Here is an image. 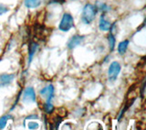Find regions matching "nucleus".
<instances>
[{"mask_svg": "<svg viewBox=\"0 0 146 130\" xmlns=\"http://www.w3.org/2000/svg\"><path fill=\"white\" fill-rule=\"evenodd\" d=\"M97 7L92 4H86L81 13V21L85 25H90L95 19L96 15H97Z\"/></svg>", "mask_w": 146, "mask_h": 130, "instance_id": "f257e3e1", "label": "nucleus"}, {"mask_svg": "<svg viewBox=\"0 0 146 130\" xmlns=\"http://www.w3.org/2000/svg\"><path fill=\"white\" fill-rule=\"evenodd\" d=\"M74 27V17L70 13L63 14L62 18L58 24V29L62 32H68Z\"/></svg>", "mask_w": 146, "mask_h": 130, "instance_id": "f03ea898", "label": "nucleus"}, {"mask_svg": "<svg viewBox=\"0 0 146 130\" xmlns=\"http://www.w3.org/2000/svg\"><path fill=\"white\" fill-rule=\"evenodd\" d=\"M121 71V64L118 62H112L110 64V67L108 69V80L111 82H114L119 76Z\"/></svg>", "mask_w": 146, "mask_h": 130, "instance_id": "7ed1b4c3", "label": "nucleus"}, {"mask_svg": "<svg viewBox=\"0 0 146 130\" xmlns=\"http://www.w3.org/2000/svg\"><path fill=\"white\" fill-rule=\"evenodd\" d=\"M22 102L24 104H32L36 100V94L33 87H27L22 91Z\"/></svg>", "mask_w": 146, "mask_h": 130, "instance_id": "20e7f679", "label": "nucleus"}, {"mask_svg": "<svg viewBox=\"0 0 146 130\" xmlns=\"http://www.w3.org/2000/svg\"><path fill=\"white\" fill-rule=\"evenodd\" d=\"M39 94L42 98L46 100V102H51L55 94V88L53 84H48V86L42 88L39 91Z\"/></svg>", "mask_w": 146, "mask_h": 130, "instance_id": "39448f33", "label": "nucleus"}, {"mask_svg": "<svg viewBox=\"0 0 146 130\" xmlns=\"http://www.w3.org/2000/svg\"><path fill=\"white\" fill-rule=\"evenodd\" d=\"M85 40V37L82 36V35H74L72 36L71 38L68 40L67 42V47L68 50H74L75 48H77L78 46L81 45L83 43V41Z\"/></svg>", "mask_w": 146, "mask_h": 130, "instance_id": "423d86ee", "label": "nucleus"}, {"mask_svg": "<svg viewBox=\"0 0 146 130\" xmlns=\"http://www.w3.org/2000/svg\"><path fill=\"white\" fill-rule=\"evenodd\" d=\"M39 49V44L36 41L32 40L29 44V57H27V67L30 66V64L34 59V56L38 52Z\"/></svg>", "mask_w": 146, "mask_h": 130, "instance_id": "0eeeda50", "label": "nucleus"}, {"mask_svg": "<svg viewBox=\"0 0 146 130\" xmlns=\"http://www.w3.org/2000/svg\"><path fill=\"white\" fill-rule=\"evenodd\" d=\"M16 78L15 73H2L0 74V88L9 86Z\"/></svg>", "mask_w": 146, "mask_h": 130, "instance_id": "6e6552de", "label": "nucleus"}, {"mask_svg": "<svg viewBox=\"0 0 146 130\" xmlns=\"http://www.w3.org/2000/svg\"><path fill=\"white\" fill-rule=\"evenodd\" d=\"M33 32L36 37H38L39 40H44L43 38L46 37V27L44 25L36 23L33 27Z\"/></svg>", "mask_w": 146, "mask_h": 130, "instance_id": "1a4fd4ad", "label": "nucleus"}, {"mask_svg": "<svg viewBox=\"0 0 146 130\" xmlns=\"http://www.w3.org/2000/svg\"><path fill=\"white\" fill-rule=\"evenodd\" d=\"M111 27V23L108 21L105 17V14H102L99 20V29L102 31H108Z\"/></svg>", "mask_w": 146, "mask_h": 130, "instance_id": "9d476101", "label": "nucleus"}, {"mask_svg": "<svg viewBox=\"0 0 146 130\" xmlns=\"http://www.w3.org/2000/svg\"><path fill=\"white\" fill-rule=\"evenodd\" d=\"M134 101H135V98H133V99H130L129 102H126V104H125L124 106H123V107L121 109L120 113H119L118 117H117V121H118V122H121V120L122 119L123 115H124V114L127 112V110L129 109V108L131 107V106L132 105V104L134 103Z\"/></svg>", "mask_w": 146, "mask_h": 130, "instance_id": "9b49d317", "label": "nucleus"}, {"mask_svg": "<svg viewBox=\"0 0 146 130\" xmlns=\"http://www.w3.org/2000/svg\"><path fill=\"white\" fill-rule=\"evenodd\" d=\"M130 41L129 40H124L121 41L118 45V52L120 55H124L128 50V47H129Z\"/></svg>", "mask_w": 146, "mask_h": 130, "instance_id": "f8f14e48", "label": "nucleus"}, {"mask_svg": "<svg viewBox=\"0 0 146 130\" xmlns=\"http://www.w3.org/2000/svg\"><path fill=\"white\" fill-rule=\"evenodd\" d=\"M108 42H109V49L111 52H113L114 49H115V45H116V39L115 36L113 34V30L110 29V33L108 34Z\"/></svg>", "mask_w": 146, "mask_h": 130, "instance_id": "ddd939ff", "label": "nucleus"}, {"mask_svg": "<svg viewBox=\"0 0 146 130\" xmlns=\"http://www.w3.org/2000/svg\"><path fill=\"white\" fill-rule=\"evenodd\" d=\"M42 110L46 115H51L55 111V106L51 102H45L42 105Z\"/></svg>", "mask_w": 146, "mask_h": 130, "instance_id": "4468645a", "label": "nucleus"}, {"mask_svg": "<svg viewBox=\"0 0 146 130\" xmlns=\"http://www.w3.org/2000/svg\"><path fill=\"white\" fill-rule=\"evenodd\" d=\"M42 0H24V5L27 8H36L38 7Z\"/></svg>", "mask_w": 146, "mask_h": 130, "instance_id": "2eb2a0df", "label": "nucleus"}, {"mask_svg": "<svg viewBox=\"0 0 146 130\" xmlns=\"http://www.w3.org/2000/svg\"><path fill=\"white\" fill-rule=\"evenodd\" d=\"M8 120H13V121H14L15 118H14V117L10 114L4 115L3 117H0V129H4L5 127H6Z\"/></svg>", "mask_w": 146, "mask_h": 130, "instance_id": "dca6fc26", "label": "nucleus"}, {"mask_svg": "<svg viewBox=\"0 0 146 130\" xmlns=\"http://www.w3.org/2000/svg\"><path fill=\"white\" fill-rule=\"evenodd\" d=\"M62 120H63V117H60V115H56V117H54L52 118V122L51 124H50V129H55V130H57L58 129L59 127V125L61 124L62 122Z\"/></svg>", "mask_w": 146, "mask_h": 130, "instance_id": "f3484780", "label": "nucleus"}, {"mask_svg": "<svg viewBox=\"0 0 146 130\" xmlns=\"http://www.w3.org/2000/svg\"><path fill=\"white\" fill-rule=\"evenodd\" d=\"M95 6L97 7V10L102 12V14L111 11V7L108 6V5L105 3H97V5H95Z\"/></svg>", "mask_w": 146, "mask_h": 130, "instance_id": "a211bd4d", "label": "nucleus"}, {"mask_svg": "<svg viewBox=\"0 0 146 130\" xmlns=\"http://www.w3.org/2000/svg\"><path fill=\"white\" fill-rule=\"evenodd\" d=\"M22 91H23V89H21V90L19 91V92H18V94H17V99H16V101L14 102L13 105L11 106V108H10V112H12V111L14 110V108H15L16 106H17V103H18V102H19V100H20V97H21V94H22Z\"/></svg>", "mask_w": 146, "mask_h": 130, "instance_id": "6ab92c4d", "label": "nucleus"}, {"mask_svg": "<svg viewBox=\"0 0 146 130\" xmlns=\"http://www.w3.org/2000/svg\"><path fill=\"white\" fill-rule=\"evenodd\" d=\"M39 127V125L36 123V122H32V121H29V124H27V128L29 129H31V130H34V129H38Z\"/></svg>", "mask_w": 146, "mask_h": 130, "instance_id": "aec40b11", "label": "nucleus"}, {"mask_svg": "<svg viewBox=\"0 0 146 130\" xmlns=\"http://www.w3.org/2000/svg\"><path fill=\"white\" fill-rule=\"evenodd\" d=\"M144 92H145V79L143 80V83H141V86L140 88V95H141V98L143 99L144 98Z\"/></svg>", "mask_w": 146, "mask_h": 130, "instance_id": "412c9836", "label": "nucleus"}, {"mask_svg": "<svg viewBox=\"0 0 146 130\" xmlns=\"http://www.w3.org/2000/svg\"><path fill=\"white\" fill-rule=\"evenodd\" d=\"M9 11V8L7 7H6L5 5L0 3V16L4 15V14H6L7 12Z\"/></svg>", "mask_w": 146, "mask_h": 130, "instance_id": "4be33fe9", "label": "nucleus"}, {"mask_svg": "<svg viewBox=\"0 0 146 130\" xmlns=\"http://www.w3.org/2000/svg\"><path fill=\"white\" fill-rule=\"evenodd\" d=\"M66 2V0H49L48 1V5L51 4H58V5H62Z\"/></svg>", "mask_w": 146, "mask_h": 130, "instance_id": "5701e85b", "label": "nucleus"}, {"mask_svg": "<svg viewBox=\"0 0 146 130\" xmlns=\"http://www.w3.org/2000/svg\"><path fill=\"white\" fill-rule=\"evenodd\" d=\"M38 115H27V117L25 118V120H24V124H25V122L27 121V120H32V119H38Z\"/></svg>", "mask_w": 146, "mask_h": 130, "instance_id": "b1692460", "label": "nucleus"}]
</instances>
